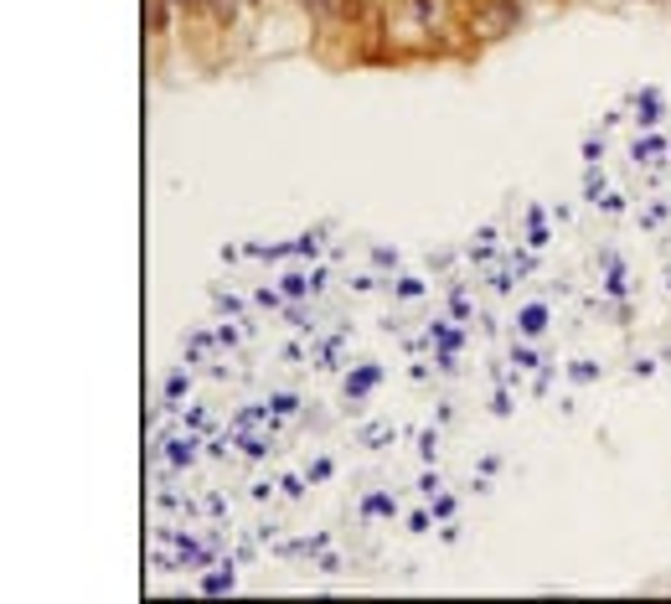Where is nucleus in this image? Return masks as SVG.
Listing matches in <instances>:
<instances>
[{
    "mask_svg": "<svg viewBox=\"0 0 671 604\" xmlns=\"http://www.w3.org/2000/svg\"><path fill=\"white\" fill-rule=\"evenodd\" d=\"M511 21H517V6H511V0H501L496 11L480 16V31H486V37H501V31H507Z\"/></svg>",
    "mask_w": 671,
    "mask_h": 604,
    "instance_id": "nucleus-1",
    "label": "nucleus"
},
{
    "mask_svg": "<svg viewBox=\"0 0 671 604\" xmlns=\"http://www.w3.org/2000/svg\"><path fill=\"white\" fill-rule=\"evenodd\" d=\"M171 6H176V0H145L150 31H155V37H165V31H171Z\"/></svg>",
    "mask_w": 671,
    "mask_h": 604,
    "instance_id": "nucleus-2",
    "label": "nucleus"
},
{
    "mask_svg": "<svg viewBox=\"0 0 671 604\" xmlns=\"http://www.w3.org/2000/svg\"><path fill=\"white\" fill-rule=\"evenodd\" d=\"M295 6H299V11H311V16H331L342 0H295Z\"/></svg>",
    "mask_w": 671,
    "mask_h": 604,
    "instance_id": "nucleus-3",
    "label": "nucleus"
}]
</instances>
